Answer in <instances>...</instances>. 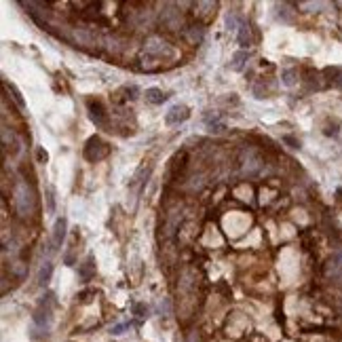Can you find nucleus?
I'll use <instances>...</instances> for the list:
<instances>
[{
	"label": "nucleus",
	"instance_id": "1",
	"mask_svg": "<svg viewBox=\"0 0 342 342\" xmlns=\"http://www.w3.org/2000/svg\"><path fill=\"white\" fill-rule=\"evenodd\" d=\"M13 203H15V209L21 218H28L32 211H34V203H36V197H34V190L28 182L19 180L13 188Z\"/></svg>",
	"mask_w": 342,
	"mask_h": 342
},
{
	"label": "nucleus",
	"instance_id": "2",
	"mask_svg": "<svg viewBox=\"0 0 342 342\" xmlns=\"http://www.w3.org/2000/svg\"><path fill=\"white\" fill-rule=\"evenodd\" d=\"M53 306H55V294H46V296L38 302L36 311H34V338H38V332L46 334V329H49V323H51V313H53Z\"/></svg>",
	"mask_w": 342,
	"mask_h": 342
},
{
	"label": "nucleus",
	"instance_id": "3",
	"mask_svg": "<svg viewBox=\"0 0 342 342\" xmlns=\"http://www.w3.org/2000/svg\"><path fill=\"white\" fill-rule=\"evenodd\" d=\"M110 155V146L106 144V141L97 135H93L87 139V144H85V159L91 161V163H97L102 159H106Z\"/></svg>",
	"mask_w": 342,
	"mask_h": 342
},
{
	"label": "nucleus",
	"instance_id": "4",
	"mask_svg": "<svg viewBox=\"0 0 342 342\" xmlns=\"http://www.w3.org/2000/svg\"><path fill=\"white\" fill-rule=\"evenodd\" d=\"M144 51L148 55H157V57H171L173 55V49L159 36H150L144 44Z\"/></svg>",
	"mask_w": 342,
	"mask_h": 342
},
{
	"label": "nucleus",
	"instance_id": "5",
	"mask_svg": "<svg viewBox=\"0 0 342 342\" xmlns=\"http://www.w3.org/2000/svg\"><path fill=\"white\" fill-rule=\"evenodd\" d=\"M190 119V110H188V106L184 104H175L169 108V112L165 114V123H167L169 127H175V125H180L184 121Z\"/></svg>",
	"mask_w": 342,
	"mask_h": 342
},
{
	"label": "nucleus",
	"instance_id": "6",
	"mask_svg": "<svg viewBox=\"0 0 342 342\" xmlns=\"http://www.w3.org/2000/svg\"><path fill=\"white\" fill-rule=\"evenodd\" d=\"M66 232H68V220L66 218H57L55 220V226L51 232V245H53V252L57 247H62L64 239H66Z\"/></svg>",
	"mask_w": 342,
	"mask_h": 342
},
{
	"label": "nucleus",
	"instance_id": "7",
	"mask_svg": "<svg viewBox=\"0 0 342 342\" xmlns=\"http://www.w3.org/2000/svg\"><path fill=\"white\" fill-rule=\"evenodd\" d=\"M241 163H243V169L247 171V175H252V173L258 171V167H260V157H258V152L254 148H245Z\"/></svg>",
	"mask_w": 342,
	"mask_h": 342
},
{
	"label": "nucleus",
	"instance_id": "8",
	"mask_svg": "<svg viewBox=\"0 0 342 342\" xmlns=\"http://www.w3.org/2000/svg\"><path fill=\"white\" fill-rule=\"evenodd\" d=\"M89 110H91V121L95 123V125H100V127H106V110H104V106H102V102H89Z\"/></svg>",
	"mask_w": 342,
	"mask_h": 342
},
{
	"label": "nucleus",
	"instance_id": "9",
	"mask_svg": "<svg viewBox=\"0 0 342 342\" xmlns=\"http://www.w3.org/2000/svg\"><path fill=\"white\" fill-rule=\"evenodd\" d=\"M146 102L148 104H152V106H161L163 102H167V93H163L161 89H157V87H150V89H146Z\"/></svg>",
	"mask_w": 342,
	"mask_h": 342
},
{
	"label": "nucleus",
	"instance_id": "10",
	"mask_svg": "<svg viewBox=\"0 0 342 342\" xmlns=\"http://www.w3.org/2000/svg\"><path fill=\"white\" fill-rule=\"evenodd\" d=\"M323 76L327 78V85L332 87H342V68H325Z\"/></svg>",
	"mask_w": 342,
	"mask_h": 342
},
{
	"label": "nucleus",
	"instance_id": "11",
	"mask_svg": "<svg viewBox=\"0 0 342 342\" xmlns=\"http://www.w3.org/2000/svg\"><path fill=\"white\" fill-rule=\"evenodd\" d=\"M184 36L190 40V42L199 44V42L205 38V28H203V26H190V28H186V30H184Z\"/></svg>",
	"mask_w": 342,
	"mask_h": 342
},
{
	"label": "nucleus",
	"instance_id": "12",
	"mask_svg": "<svg viewBox=\"0 0 342 342\" xmlns=\"http://www.w3.org/2000/svg\"><path fill=\"white\" fill-rule=\"evenodd\" d=\"M78 275H80V279H82V281H89L93 275H95V260H93V256H89L87 260L80 264Z\"/></svg>",
	"mask_w": 342,
	"mask_h": 342
},
{
	"label": "nucleus",
	"instance_id": "13",
	"mask_svg": "<svg viewBox=\"0 0 342 342\" xmlns=\"http://www.w3.org/2000/svg\"><path fill=\"white\" fill-rule=\"evenodd\" d=\"M205 125L211 129V131H214V133H222L224 131V129H226V125H224L222 121H220V114H205Z\"/></svg>",
	"mask_w": 342,
	"mask_h": 342
},
{
	"label": "nucleus",
	"instance_id": "14",
	"mask_svg": "<svg viewBox=\"0 0 342 342\" xmlns=\"http://www.w3.org/2000/svg\"><path fill=\"white\" fill-rule=\"evenodd\" d=\"M51 273H53L51 260H44L42 266H40V270H38V285H46V283H49V279H51Z\"/></svg>",
	"mask_w": 342,
	"mask_h": 342
},
{
	"label": "nucleus",
	"instance_id": "15",
	"mask_svg": "<svg viewBox=\"0 0 342 342\" xmlns=\"http://www.w3.org/2000/svg\"><path fill=\"white\" fill-rule=\"evenodd\" d=\"M281 82H283L285 87H294V85L298 82V72H296L294 68L283 70V72H281Z\"/></svg>",
	"mask_w": 342,
	"mask_h": 342
},
{
	"label": "nucleus",
	"instance_id": "16",
	"mask_svg": "<svg viewBox=\"0 0 342 342\" xmlns=\"http://www.w3.org/2000/svg\"><path fill=\"white\" fill-rule=\"evenodd\" d=\"M245 62H247V51H237L232 55V62H230V68L232 70H237V72H241V70L245 68Z\"/></svg>",
	"mask_w": 342,
	"mask_h": 342
},
{
	"label": "nucleus",
	"instance_id": "17",
	"mask_svg": "<svg viewBox=\"0 0 342 342\" xmlns=\"http://www.w3.org/2000/svg\"><path fill=\"white\" fill-rule=\"evenodd\" d=\"M5 87H7V91L13 95V100H15V104L19 106V108H26V102H23V97H21V93H19V89L13 85V82H9V80H5Z\"/></svg>",
	"mask_w": 342,
	"mask_h": 342
},
{
	"label": "nucleus",
	"instance_id": "18",
	"mask_svg": "<svg viewBox=\"0 0 342 342\" xmlns=\"http://www.w3.org/2000/svg\"><path fill=\"white\" fill-rule=\"evenodd\" d=\"M250 42H252L250 28H247V23H241V26H239V44H241V46H247Z\"/></svg>",
	"mask_w": 342,
	"mask_h": 342
},
{
	"label": "nucleus",
	"instance_id": "19",
	"mask_svg": "<svg viewBox=\"0 0 342 342\" xmlns=\"http://www.w3.org/2000/svg\"><path fill=\"white\" fill-rule=\"evenodd\" d=\"M46 203H49L46 211L53 214V211H55V192H53V188H46Z\"/></svg>",
	"mask_w": 342,
	"mask_h": 342
},
{
	"label": "nucleus",
	"instance_id": "20",
	"mask_svg": "<svg viewBox=\"0 0 342 342\" xmlns=\"http://www.w3.org/2000/svg\"><path fill=\"white\" fill-rule=\"evenodd\" d=\"M283 141H285V144H289V148L300 150V139H296L294 135H283Z\"/></svg>",
	"mask_w": 342,
	"mask_h": 342
},
{
	"label": "nucleus",
	"instance_id": "21",
	"mask_svg": "<svg viewBox=\"0 0 342 342\" xmlns=\"http://www.w3.org/2000/svg\"><path fill=\"white\" fill-rule=\"evenodd\" d=\"M239 26H241V23L237 21V17H234V15H226V28L228 30H239Z\"/></svg>",
	"mask_w": 342,
	"mask_h": 342
},
{
	"label": "nucleus",
	"instance_id": "22",
	"mask_svg": "<svg viewBox=\"0 0 342 342\" xmlns=\"http://www.w3.org/2000/svg\"><path fill=\"white\" fill-rule=\"evenodd\" d=\"M133 313H135L137 317H146V315H148V309H146L144 304L137 302V304H133Z\"/></svg>",
	"mask_w": 342,
	"mask_h": 342
},
{
	"label": "nucleus",
	"instance_id": "23",
	"mask_svg": "<svg viewBox=\"0 0 342 342\" xmlns=\"http://www.w3.org/2000/svg\"><path fill=\"white\" fill-rule=\"evenodd\" d=\"M36 159H38V163H46V161H49V155H46L44 148H36Z\"/></svg>",
	"mask_w": 342,
	"mask_h": 342
}]
</instances>
